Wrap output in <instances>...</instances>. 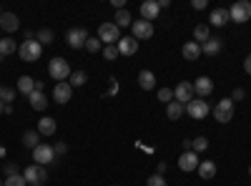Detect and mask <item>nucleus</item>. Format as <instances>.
<instances>
[{"label":"nucleus","instance_id":"f257e3e1","mask_svg":"<svg viewBox=\"0 0 251 186\" xmlns=\"http://www.w3.org/2000/svg\"><path fill=\"white\" fill-rule=\"evenodd\" d=\"M40 53H43V46H40L38 40H23V43L18 46V55H20V60H25V63L40 60Z\"/></svg>","mask_w":251,"mask_h":186},{"label":"nucleus","instance_id":"f03ea898","mask_svg":"<svg viewBox=\"0 0 251 186\" xmlns=\"http://www.w3.org/2000/svg\"><path fill=\"white\" fill-rule=\"evenodd\" d=\"M23 179L28 186H43L48 181V171L46 166H38V163H30V166L23 169Z\"/></svg>","mask_w":251,"mask_h":186},{"label":"nucleus","instance_id":"7ed1b4c3","mask_svg":"<svg viewBox=\"0 0 251 186\" xmlns=\"http://www.w3.org/2000/svg\"><path fill=\"white\" fill-rule=\"evenodd\" d=\"M48 73L53 80H58V83H63V80H68L71 78V66H68V60H63V58H53L50 63H48Z\"/></svg>","mask_w":251,"mask_h":186},{"label":"nucleus","instance_id":"20e7f679","mask_svg":"<svg viewBox=\"0 0 251 186\" xmlns=\"http://www.w3.org/2000/svg\"><path fill=\"white\" fill-rule=\"evenodd\" d=\"M98 40L103 46H116L118 40H121V28L116 23H103L98 28Z\"/></svg>","mask_w":251,"mask_h":186},{"label":"nucleus","instance_id":"39448f33","mask_svg":"<svg viewBox=\"0 0 251 186\" xmlns=\"http://www.w3.org/2000/svg\"><path fill=\"white\" fill-rule=\"evenodd\" d=\"M211 113H214V118L219 123H228V121L234 118V101L231 98H221L216 106L211 108Z\"/></svg>","mask_w":251,"mask_h":186},{"label":"nucleus","instance_id":"423d86ee","mask_svg":"<svg viewBox=\"0 0 251 186\" xmlns=\"http://www.w3.org/2000/svg\"><path fill=\"white\" fill-rule=\"evenodd\" d=\"M228 18H231L234 23H246V20H251V3L249 0H236V3L228 8Z\"/></svg>","mask_w":251,"mask_h":186},{"label":"nucleus","instance_id":"0eeeda50","mask_svg":"<svg viewBox=\"0 0 251 186\" xmlns=\"http://www.w3.org/2000/svg\"><path fill=\"white\" fill-rule=\"evenodd\" d=\"M33 161L38 163V166H48V163L55 161V151L50 143H40V146L33 149Z\"/></svg>","mask_w":251,"mask_h":186},{"label":"nucleus","instance_id":"6e6552de","mask_svg":"<svg viewBox=\"0 0 251 186\" xmlns=\"http://www.w3.org/2000/svg\"><path fill=\"white\" fill-rule=\"evenodd\" d=\"M196 98V93H194V83H188V80H181V83L174 88V101H178V103H183V106H188Z\"/></svg>","mask_w":251,"mask_h":186},{"label":"nucleus","instance_id":"1a4fd4ad","mask_svg":"<svg viewBox=\"0 0 251 186\" xmlns=\"http://www.w3.org/2000/svg\"><path fill=\"white\" fill-rule=\"evenodd\" d=\"M186 113L191 116V118H196V121H201V118H206L208 113H211V108H208V103H206L203 98H194V101L186 106Z\"/></svg>","mask_w":251,"mask_h":186},{"label":"nucleus","instance_id":"9d476101","mask_svg":"<svg viewBox=\"0 0 251 186\" xmlns=\"http://www.w3.org/2000/svg\"><path fill=\"white\" fill-rule=\"evenodd\" d=\"M194 93H196V98H208L214 93V80L208 78V76H199L196 80H194Z\"/></svg>","mask_w":251,"mask_h":186},{"label":"nucleus","instance_id":"9b49d317","mask_svg":"<svg viewBox=\"0 0 251 186\" xmlns=\"http://www.w3.org/2000/svg\"><path fill=\"white\" fill-rule=\"evenodd\" d=\"M86 40H88V33H86V28H71L68 30V35H66V43L71 46V48H86Z\"/></svg>","mask_w":251,"mask_h":186},{"label":"nucleus","instance_id":"f8f14e48","mask_svg":"<svg viewBox=\"0 0 251 186\" xmlns=\"http://www.w3.org/2000/svg\"><path fill=\"white\" fill-rule=\"evenodd\" d=\"M131 30H133V38L136 40H149L153 35V23H149V20L141 18V20H133Z\"/></svg>","mask_w":251,"mask_h":186},{"label":"nucleus","instance_id":"ddd939ff","mask_svg":"<svg viewBox=\"0 0 251 186\" xmlns=\"http://www.w3.org/2000/svg\"><path fill=\"white\" fill-rule=\"evenodd\" d=\"M199 163H201V159H199V154H194V151H183L181 156H178V169L181 171H196L199 169Z\"/></svg>","mask_w":251,"mask_h":186},{"label":"nucleus","instance_id":"4468645a","mask_svg":"<svg viewBox=\"0 0 251 186\" xmlns=\"http://www.w3.org/2000/svg\"><path fill=\"white\" fill-rule=\"evenodd\" d=\"M71 98H73V88H71L68 80H63V83H55V88H53V101H55V103H63V106H66Z\"/></svg>","mask_w":251,"mask_h":186},{"label":"nucleus","instance_id":"2eb2a0df","mask_svg":"<svg viewBox=\"0 0 251 186\" xmlns=\"http://www.w3.org/2000/svg\"><path fill=\"white\" fill-rule=\"evenodd\" d=\"M116 48H118L121 55H133V53H138V40L133 35H123L116 43Z\"/></svg>","mask_w":251,"mask_h":186},{"label":"nucleus","instance_id":"dca6fc26","mask_svg":"<svg viewBox=\"0 0 251 186\" xmlns=\"http://www.w3.org/2000/svg\"><path fill=\"white\" fill-rule=\"evenodd\" d=\"M158 13H161L158 0H146V3L141 5V18H143V20H149V23H153V20L158 18Z\"/></svg>","mask_w":251,"mask_h":186},{"label":"nucleus","instance_id":"f3484780","mask_svg":"<svg viewBox=\"0 0 251 186\" xmlns=\"http://www.w3.org/2000/svg\"><path fill=\"white\" fill-rule=\"evenodd\" d=\"M228 20H231V18H228L226 8H214L211 15H208V26H211V28H224Z\"/></svg>","mask_w":251,"mask_h":186},{"label":"nucleus","instance_id":"a211bd4d","mask_svg":"<svg viewBox=\"0 0 251 186\" xmlns=\"http://www.w3.org/2000/svg\"><path fill=\"white\" fill-rule=\"evenodd\" d=\"M40 136H53L55 131H58V123H55V118H50V116H43L38 121V129H35Z\"/></svg>","mask_w":251,"mask_h":186},{"label":"nucleus","instance_id":"6ab92c4d","mask_svg":"<svg viewBox=\"0 0 251 186\" xmlns=\"http://www.w3.org/2000/svg\"><path fill=\"white\" fill-rule=\"evenodd\" d=\"M0 28H3L5 33H15V30L20 28L18 15H15V13H3V15H0Z\"/></svg>","mask_w":251,"mask_h":186},{"label":"nucleus","instance_id":"aec40b11","mask_svg":"<svg viewBox=\"0 0 251 186\" xmlns=\"http://www.w3.org/2000/svg\"><path fill=\"white\" fill-rule=\"evenodd\" d=\"M221 48H224V40L211 35V38H208L206 43L201 46V53H206V55H219V53H221Z\"/></svg>","mask_w":251,"mask_h":186},{"label":"nucleus","instance_id":"412c9836","mask_svg":"<svg viewBox=\"0 0 251 186\" xmlns=\"http://www.w3.org/2000/svg\"><path fill=\"white\" fill-rule=\"evenodd\" d=\"M208 38H211V26H208V23H199L194 28V40H196L199 46H203Z\"/></svg>","mask_w":251,"mask_h":186},{"label":"nucleus","instance_id":"4be33fe9","mask_svg":"<svg viewBox=\"0 0 251 186\" xmlns=\"http://www.w3.org/2000/svg\"><path fill=\"white\" fill-rule=\"evenodd\" d=\"M138 86H141L143 91H153V88H156V76H153L151 71H141V73H138Z\"/></svg>","mask_w":251,"mask_h":186},{"label":"nucleus","instance_id":"5701e85b","mask_svg":"<svg viewBox=\"0 0 251 186\" xmlns=\"http://www.w3.org/2000/svg\"><path fill=\"white\" fill-rule=\"evenodd\" d=\"M28 101H30V106H33L35 111H46V106H48L46 91H33V93L28 96Z\"/></svg>","mask_w":251,"mask_h":186},{"label":"nucleus","instance_id":"b1692460","mask_svg":"<svg viewBox=\"0 0 251 186\" xmlns=\"http://www.w3.org/2000/svg\"><path fill=\"white\" fill-rule=\"evenodd\" d=\"M20 93H25V96H30L33 91H35V78L33 76H20L18 78V86H15Z\"/></svg>","mask_w":251,"mask_h":186},{"label":"nucleus","instance_id":"393cba45","mask_svg":"<svg viewBox=\"0 0 251 186\" xmlns=\"http://www.w3.org/2000/svg\"><path fill=\"white\" fill-rule=\"evenodd\" d=\"M196 171H199V176H201V179H206V181H208V179H214V176H216V171H219V169H216V163H214V161H201Z\"/></svg>","mask_w":251,"mask_h":186},{"label":"nucleus","instance_id":"a878e982","mask_svg":"<svg viewBox=\"0 0 251 186\" xmlns=\"http://www.w3.org/2000/svg\"><path fill=\"white\" fill-rule=\"evenodd\" d=\"M181 53H183L186 60H196V58L201 55V46L196 43V40H188V43L181 48Z\"/></svg>","mask_w":251,"mask_h":186},{"label":"nucleus","instance_id":"bb28decb","mask_svg":"<svg viewBox=\"0 0 251 186\" xmlns=\"http://www.w3.org/2000/svg\"><path fill=\"white\" fill-rule=\"evenodd\" d=\"M183 113H186V106H183V103H178V101H171L169 106H166V116H169L171 121H178Z\"/></svg>","mask_w":251,"mask_h":186},{"label":"nucleus","instance_id":"cd10ccee","mask_svg":"<svg viewBox=\"0 0 251 186\" xmlns=\"http://www.w3.org/2000/svg\"><path fill=\"white\" fill-rule=\"evenodd\" d=\"M113 23L118 26V28H128V26H133V18H131V13L128 10H116V15H113Z\"/></svg>","mask_w":251,"mask_h":186},{"label":"nucleus","instance_id":"c85d7f7f","mask_svg":"<svg viewBox=\"0 0 251 186\" xmlns=\"http://www.w3.org/2000/svg\"><path fill=\"white\" fill-rule=\"evenodd\" d=\"M13 53H18V43H15V40L13 38H3V40H0V55H13Z\"/></svg>","mask_w":251,"mask_h":186},{"label":"nucleus","instance_id":"c756f323","mask_svg":"<svg viewBox=\"0 0 251 186\" xmlns=\"http://www.w3.org/2000/svg\"><path fill=\"white\" fill-rule=\"evenodd\" d=\"M86 80H88L86 71H73L71 78H68V83H71V88H80V86H86Z\"/></svg>","mask_w":251,"mask_h":186},{"label":"nucleus","instance_id":"7c9ffc66","mask_svg":"<svg viewBox=\"0 0 251 186\" xmlns=\"http://www.w3.org/2000/svg\"><path fill=\"white\" fill-rule=\"evenodd\" d=\"M23 146H25V149L40 146V133H38V131H25V133H23Z\"/></svg>","mask_w":251,"mask_h":186},{"label":"nucleus","instance_id":"2f4dec72","mask_svg":"<svg viewBox=\"0 0 251 186\" xmlns=\"http://www.w3.org/2000/svg\"><path fill=\"white\" fill-rule=\"evenodd\" d=\"M53 38H55V35H53V30H50V28H43V30H38V33H35V40H38L40 46H43V43H46V46H50V43H53Z\"/></svg>","mask_w":251,"mask_h":186},{"label":"nucleus","instance_id":"473e14b6","mask_svg":"<svg viewBox=\"0 0 251 186\" xmlns=\"http://www.w3.org/2000/svg\"><path fill=\"white\" fill-rule=\"evenodd\" d=\"M206 149H208V138H206V136L191 138V151H194V154H201V151H206Z\"/></svg>","mask_w":251,"mask_h":186},{"label":"nucleus","instance_id":"72a5a7b5","mask_svg":"<svg viewBox=\"0 0 251 186\" xmlns=\"http://www.w3.org/2000/svg\"><path fill=\"white\" fill-rule=\"evenodd\" d=\"M86 51H88V53H98V51H103V43L98 40V35H88V40H86Z\"/></svg>","mask_w":251,"mask_h":186},{"label":"nucleus","instance_id":"f704fd0d","mask_svg":"<svg viewBox=\"0 0 251 186\" xmlns=\"http://www.w3.org/2000/svg\"><path fill=\"white\" fill-rule=\"evenodd\" d=\"M0 101H3L5 106H8V103H13L15 101V91L8 88V86H0Z\"/></svg>","mask_w":251,"mask_h":186},{"label":"nucleus","instance_id":"c9c22d12","mask_svg":"<svg viewBox=\"0 0 251 186\" xmlns=\"http://www.w3.org/2000/svg\"><path fill=\"white\" fill-rule=\"evenodd\" d=\"M146 186H169V184H166V176H161V174H153V176H149V179H146Z\"/></svg>","mask_w":251,"mask_h":186},{"label":"nucleus","instance_id":"e433bc0d","mask_svg":"<svg viewBox=\"0 0 251 186\" xmlns=\"http://www.w3.org/2000/svg\"><path fill=\"white\" fill-rule=\"evenodd\" d=\"M3 186H25V179H23V174H18V176H8V179L3 181Z\"/></svg>","mask_w":251,"mask_h":186},{"label":"nucleus","instance_id":"4c0bfd02","mask_svg":"<svg viewBox=\"0 0 251 186\" xmlns=\"http://www.w3.org/2000/svg\"><path fill=\"white\" fill-rule=\"evenodd\" d=\"M158 101H163L166 106H169V103L174 101V91L171 88H158Z\"/></svg>","mask_w":251,"mask_h":186},{"label":"nucleus","instance_id":"58836bf2","mask_svg":"<svg viewBox=\"0 0 251 186\" xmlns=\"http://www.w3.org/2000/svg\"><path fill=\"white\" fill-rule=\"evenodd\" d=\"M3 171H5V179H8V176H18V174H20V166L10 161V163H5V166H3Z\"/></svg>","mask_w":251,"mask_h":186},{"label":"nucleus","instance_id":"ea45409f","mask_svg":"<svg viewBox=\"0 0 251 186\" xmlns=\"http://www.w3.org/2000/svg\"><path fill=\"white\" fill-rule=\"evenodd\" d=\"M103 55H106L108 60H116L121 53H118V48H116V46H106V48H103Z\"/></svg>","mask_w":251,"mask_h":186},{"label":"nucleus","instance_id":"a19ab883","mask_svg":"<svg viewBox=\"0 0 251 186\" xmlns=\"http://www.w3.org/2000/svg\"><path fill=\"white\" fill-rule=\"evenodd\" d=\"M53 151H55V156H63V154L68 151V143H66V141H58L55 146H53Z\"/></svg>","mask_w":251,"mask_h":186},{"label":"nucleus","instance_id":"79ce46f5","mask_svg":"<svg viewBox=\"0 0 251 186\" xmlns=\"http://www.w3.org/2000/svg\"><path fill=\"white\" fill-rule=\"evenodd\" d=\"M246 96V91L244 88H234V93H231V101H241Z\"/></svg>","mask_w":251,"mask_h":186},{"label":"nucleus","instance_id":"37998d69","mask_svg":"<svg viewBox=\"0 0 251 186\" xmlns=\"http://www.w3.org/2000/svg\"><path fill=\"white\" fill-rule=\"evenodd\" d=\"M116 93H118V80L111 78V91H108V96H116Z\"/></svg>","mask_w":251,"mask_h":186},{"label":"nucleus","instance_id":"c03bdc74","mask_svg":"<svg viewBox=\"0 0 251 186\" xmlns=\"http://www.w3.org/2000/svg\"><path fill=\"white\" fill-rule=\"evenodd\" d=\"M191 5H194L196 10H203V8H206V0H194V3H191Z\"/></svg>","mask_w":251,"mask_h":186},{"label":"nucleus","instance_id":"a18cd8bd","mask_svg":"<svg viewBox=\"0 0 251 186\" xmlns=\"http://www.w3.org/2000/svg\"><path fill=\"white\" fill-rule=\"evenodd\" d=\"M156 174H161V176L166 174V161H158V166H156Z\"/></svg>","mask_w":251,"mask_h":186},{"label":"nucleus","instance_id":"49530a36","mask_svg":"<svg viewBox=\"0 0 251 186\" xmlns=\"http://www.w3.org/2000/svg\"><path fill=\"white\" fill-rule=\"evenodd\" d=\"M244 71L251 76V55H246V60H244Z\"/></svg>","mask_w":251,"mask_h":186},{"label":"nucleus","instance_id":"de8ad7c7","mask_svg":"<svg viewBox=\"0 0 251 186\" xmlns=\"http://www.w3.org/2000/svg\"><path fill=\"white\" fill-rule=\"evenodd\" d=\"M5 154H8V151H5L3 146H0V159H5Z\"/></svg>","mask_w":251,"mask_h":186},{"label":"nucleus","instance_id":"09e8293b","mask_svg":"<svg viewBox=\"0 0 251 186\" xmlns=\"http://www.w3.org/2000/svg\"><path fill=\"white\" fill-rule=\"evenodd\" d=\"M3 111H5V103H3V101H0V116H3Z\"/></svg>","mask_w":251,"mask_h":186},{"label":"nucleus","instance_id":"8fccbe9b","mask_svg":"<svg viewBox=\"0 0 251 186\" xmlns=\"http://www.w3.org/2000/svg\"><path fill=\"white\" fill-rule=\"evenodd\" d=\"M249 176H251V166H249Z\"/></svg>","mask_w":251,"mask_h":186},{"label":"nucleus","instance_id":"3c124183","mask_svg":"<svg viewBox=\"0 0 251 186\" xmlns=\"http://www.w3.org/2000/svg\"><path fill=\"white\" fill-rule=\"evenodd\" d=\"M0 186H3V179H0Z\"/></svg>","mask_w":251,"mask_h":186},{"label":"nucleus","instance_id":"603ef678","mask_svg":"<svg viewBox=\"0 0 251 186\" xmlns=\"http://www.w3.org/2000/svg\"><path fill=\"white\" fill-rule=\"evenodd\" d=\"M0 60H3V55H0Z\"/></svg>","mask_w":251,"mask_h":186},{"label":"nucleus","instance_id":"864d4df0","mask_svg":"<svg viewBox=\"0 0 251 186\" xmlns=\"http://www.w3.org/2000/svg\"><path fill=\"white\" fill-rule=\"evenodd\" d=\"M113 186H118V184H113Z\"/></svg>","mask_w":251,"mask_h":186}]
</instances>
